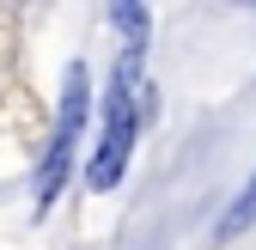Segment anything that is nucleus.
<instances>
[{
  "label": "nucleus",
  "instance_id": "nucleus-2",
  "mask_svg": "<svg viewBox=\"0 0 256 250\" xmlns=\"http://www.w3.org/2000/svg\"><path fill=\"white\" fill-rule=\"evenodd\" d=\"M80 122H86V68H68V92H61V128L43 152V171H37V208H49L68 183V159H74V140H80Z\"/></svg>",
  "mask_w": 256,
  "mask_h": 250
},
{
  "label": "nucleus",
  "instance_id": "nucleus-4",
  "mask_svg": "<svg viewBox=\"0 0 256 250\" xmlns=\"http://www.w3.org/2000/svg\"><path fill=\"white\" fill-rule=\"evenodd\" d=\"M238 6H256V0H238Z\"/></svg>",
  "mask_w": 256,
  "mask_h": 250
},
{
  "label": "nucleus",
  "instance_id": "nucleus-3",
  "mask_svg": "<svg viewBox=\"0 0 256 250\" xmlns=\"http://www.w3.org/2000/svg\"><path fill=\"white\" fill-rule=\"evenodd\" d=\"M250 220H256V177L244 183V196L232 202V214H226V226H220V232H226V238H232V232H244Z\"/></svg>",
  "mask_w": 256,
  "mask_h": 250
},
{
  "label": "nucleus",
  "instance_id": "nucleus-1",
  "mask_svg": "<svg viewBox=\"0 0 256 250\" xmlns=\"http://www.w3.org/2000/svg\"><path fill=\"white\" fill-rule=\"evenodd\" d=\"M146 104H152V92L140 86V49H128L122 68H116L110 98H104V140H98V152H92V165H86V183H92L98 196L122 183V165H128V152H134L140 110H146Z\"/></svg>",
  "mask_w": 256,
  "mask_h": 250
}]
</instances>
